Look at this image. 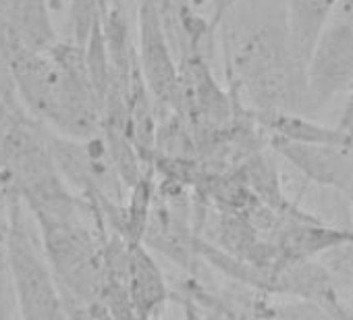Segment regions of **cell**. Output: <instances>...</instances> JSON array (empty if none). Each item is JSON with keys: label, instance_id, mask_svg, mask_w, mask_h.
Masks as SVG:
<instances>
[{"label": "cell", "instance_id": "obj_1", "mask_svg": "<svg viewBox=\"0 0 353 320\" xmlns=\"http://www.w3.org/2000/svg\"><path fill=\"white\" fill-rule=\"evenodd\" d=\"M216 34L227 73L256 112L301 114L305 65L291 48L285 0H239Z\"/></svg>", "mask_w": 353, "mask_h": 320}, {"label": "cell", "instance_id": "obj_2", "mask_svg": "<svg viewBox=\"0 0 353 320\" xmlns=\"http://www.w3.org/2000/svg\"><path fill=\"white\" fill-rule=\"evenodd\" d=\"M0 65L30 112L69 139H90L102 129V102L85 50L75 42L59 40L42 52L15 50L0 57Z\"/></svg>", "mask_w": 353, "mask_h": 320}, {"label": "cell", "instance_id": "obj_3", "mask_svg": "<svg viewBox=\"0 0 353 320\" xmlns=\"http://www.w3.org/2000/svg\"><path fill=\"white\" fill-rule=\"evenodd\" d=\"M353 83V23L332 17L305 63L301 114L312 117Z\"/></svg>", "mask_w": 353, "mask_h": 320}, {"label": "cell", "instance_id": "obj_4", "mask_svg": "<svg viewBox=\"0 0 353 320\" xmlns=\"http://www.w3.org/2000/svg\"><path fill=\"white\" fill-rule=\"evenodd\" d=\"M7 252L21 320H67L52 274L34 248L28 227L17 217L9 231Z\"/></svg>", "mask_w": 353, "mask_h": 320}, {"label": "cell", "instance_id": "obj_5", "mask_svg": "<svg viewBox=\"0 0 353 320\" xmlns=\"http://www.w3.org/2000/svg\"><path fill=\"white\" fill-rule=\"evenodd\" d=\"M137 44L135 61L150 96L164 106L179 108V63L166 36L158 0H141L135 5Z\"/></svg>", "mask_w": 353, "mask_h": 320}, {"label": "cell", "instance_id": "obj_6", "mask_svg": "<svg viewBox=\"0 0 353 320\" xmlns=\"http://www.w3.org/2000/svg\"><path fill=\"white\" fill-rule=\"evenodd\" d=\"M59 42L48 0H0V57L42 52Z\"/></svg>", "mask_w": 353, "mask_h": 320}, {"label": "cell", "instance_id": "obj_7", "mask_svg": "<svg viewBox=\"0 0 353 320\" xmlns=\"http://www.w3.org/2000/svg\"><path fill=\"white\" fill-rule=\"evenodd\" d=\"M272 148L310 181L353 198V154L334 146L295 143L272 137Z\"/></svg>", "mask_w": 353, "mask_h": 320}, {"label": "cell", "instance_id": "obj_8", "mask_svg": "<svg viewBox=\"0 0 353 320\" xmlns=\"http://www.w3.org/2000/svg\"><path fill=\"white\" fill-rule=\"evenodd\" d=\"M258 123L279 139L295 141V143H312V146H334L351 152L353 135L341 131L336 125L326 127L314 121L312 117L297 112H256Z\"/></svg>", "mask_w": 353, "mask_h": 320}, {"label": "cell", "instance_id": "obj_9", "mask_svg": "<svg viewBox=\"0 0 353 320\" xmlns=\"http://www.w3.org/2000/svg\"><path fill=\"white\" fill-rule=\"evenodd\" d=\"M334 5L336 0H285L291 48L303 65L318 36L332 19Z\"/></svg>", "mask_w": 353, "mask_h": 320}, {"label": "cell", "instance_id": "obj_10", "mask_svg": "<svg viewBox=\"0 0 353 320\" xmlns=\"http://www.w3.org/2000/svg\"><path fill=\"white\" fill-rule=\"evenodd\" d=\"M110 0H71L69 3V26H71V42L77 46H85L92 30L102 23Z\"/></svg>", "mask_w": 353, "mask_h": 320}, {"label": "cell", "instance_id": "obj_11", "mask_svg": "<svg viewBox=\"0 0 353 320\" xmlns=\"http://www.w3.org/2000/svg\"><path fill=\"white\" fill-rule=\"evenodd\" d=\"M160 3H183L194 13L206 17L214 32L219 30V23L229 7V0H160Z\"/></svg>", "mask_w": 353, "mask_h": 320}, {"label": "cell", "instance_id": "obj_12", "mask_svg": "<svg viewBox=\"0 0 353 320\" xmlns=\"http://www.w3.org/2000/svg\"><path fill=\"white\" fill-rule=\"evenodd\" d=\"M336 127L341 131H347V133H353V83L351 88L347 90V100L343 104V110H341V117L336 121Z\"/></svg>", "mask_w": 353, "mask_h": 320}, {"label": "cell", "instance_id": "obj_13", "mask_svg": "<svg viewBox=\"0 0 353 320\" xmlns=\"http://www.w3.org/2000/svg\"><path fill=\"white\" fill-rule=\"evenodd\" d=\"M334 13H336L339 19H345V21L353 23V0H336Z\"/></svg>", "mask_w": 353, "mask_h": 320}, {"label": "cell", "instance_id": "obj_14", "mask_svg": "<svg viewBox=\"0 0 353 320\" xmlns=\"http://www.w3.org/2000/svg\"><path fill=\"white\" fill-rule=\"evenodd\" d=\"M235 3H239V0H229V7H227V11H229V9H231V7H233Z\"/></svg>", "mask_w": 353, "mask_h": 320}, {"label": "cell", "instance_id": "obj_15", "mask_svg": "<svg viewBox=\"0 0 353 320\" xmlns=\"http://www.w3.org/2000/svg\"><path fill=\"white\" fill-rule=\"evenodd\" d=\"M0 320H7V316H5V310H0Z\"/></svg>", "mask_w": 353, "mask_h": 320}, {"label": "cell", "instance_id": "obj_16", "mask_svg": "<svg viewBox=\"0 0 353 320\" xmlns=\"http://www.w3.org/2000/svg\"><path fill=\"white\" fill-rule=\"evenodd\" d=\"M133 3H135V5H137V3H141V0H133Z\"/></svg>", "mask_w": 353, "mask_h": 320}, {"label": "cell", "instance_id": "obj_17", "mask_svg": "<svg viewBox=\"0 0 353 320\" xmlns=\"http://www.w3.org/2000/svg\"><path fill=\"white\" fill-rule=\"evenodd\" d=\"M351 135H353V133H351ZM351 154H353V148H351Z\"/></svg>", "mask_w": 353, "mask_h": 320}]
</instances>
